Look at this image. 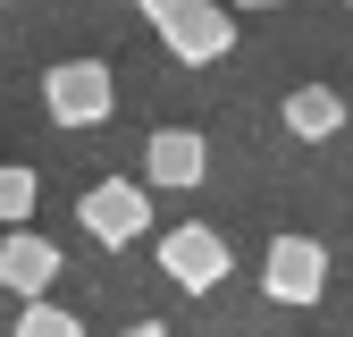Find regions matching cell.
<instances>
[{
	"mask_svg": "<svg viewBox=\"0 0 353 337\" xmlns=\"http://www.w3.org/2000/svg\"><path fill=\"white\" fill-rule=\"evenodd\" d=\"M261 295L286 312H312L320 295H328V244L320 236H270V253H261Z\"/></svg>",
	"mask_w": 353,
	"mask_h": 337,
	"instance_id": "cell-1",
	"label": "cell"
},
{
	"mask_svg": "<svg viewBox=\"0 0 353 337\" xmlns=\"http://www.w3.org/2000/svg\"><path fill=\"white\" fill-rule=\"evenodd\" d=\"M76 220H84V236L93 244H143L152 236V186L143 177H101V186H84V202H76Z\"/></svg>",
	"mask_w": 353,
	"mask_h": 337,
	"instance_id": "cell-2",
	"label": "cell"
},
{
	"mask_svg": "<svg viewBox=\"0 0 353 337\" xmlns=\"http://www.w3.org/2000/svg\"><path fill=\"white\" fill-rule=\"evenodd\" d=\"M42 110H51L59 126H101L118 110V76L101 59H51L42 68Z\"/></svg>",
	"mask_w": 353,
	"mask_h": 337,
	"instance_id": "cell-3",
	"label": "cell"
},
{
	"mask_svg": "<svg viewBox=\"0 0 353 337\" xmlns=\"http://www.w3.org/2000/svg\"><path fill=\"white\" fill-rule=\"evenodd\" d=\"M160 51H168L176 68L228 59V51H236V9H228V0H194V9H176V17L160 26Z\"/></svg>",
	"mask_w": 353,
	"mask_h": 337,
	"instance_id": "cell-4",
	"label": "cell"
},
{
	"mask_svg": "<svg viewBox=\"0 0 353 337\" xmlns=\"http://www.w3.org/2000/svg\"><path fill=\"white\" fill-rule=\"evenodd\" d=\"M160 270L185 287V295H210L219 278L236 270V253H228V236H219V228L185 220V228H168V236H160Z\"/></svg>",
	"mask_w": 353,
	"mask_h": 337,
	"instance_id": "cell-5",
	"label": "cell"
},
{
	"mask_svg": "<svg viewBox=\"0 0 353 337\" xmlns=\"http://www.w3.org/2000/svg\"><path fill=\"white\" fill-rule=\"evenodd\" d=\"M202 177H210L202 126H152V135H143V186H160V194H194Z\"/></svg>",
	"mask_w": 353,
	"mask_h": 337,
	"instance_id": "cell-6",
	"label": "cell"
},
{
	"mask_svg": "<svg viewBox=\"0 0 353 337\" xmlns=\"http://www.w3.org/2000/svg\"><path fill=\"white\" fill-rule=\"evenodd\" d=\"M59 270H68V253L51 236H34V228H9V236H0V287H9L17 304H42V295L59 287Z\"/></svg>",
	"mask_w": 353,
	"mask_h": 337,
	"instance_id": "cell-7",
	"label": "cell"
},
{
	"mask_svg": "<svg viewBox=\"0 0 353 337\" xmlns=\"http://www.w3.org/2000/svg\"><path fill=\"white\" fill-rule=\"evenodd\" d=\"M278 118H286L294 144H336L345 135V93L336 84H294V93L278 102Z\"/></svg>",
	"mask_w": 353,
	"mask_h": 337,
	"instance_id": "cell-8",
	"label": "cell"
},
{
	"mask_svg": "<svg viewBox=\"0 0 353 337\" xmlns=\"http://www.w3.org/2000/svg\"><path fill=\"white\" fill-rule=\"evenodd\" d=\"M34 202H42V177H34L26 160H0V228H26Z\"/></svg>",
	"mask_w": 353,
	"mask_h": 337,
	"instance_id": "cell-9",
	"label": "cell"
},
{
	"mask_svg": "<svg viewBox=\"0 0 353 337\" xmlns=\"http://www.w3.org/2000/svg\"><path fill=\"white\" fill-rule=\"evenodd\" d=\"M9 337H84V320L68 312V304H51V295H42V304H26L17 312V329Z\"/></svg>",
	"mask_w": 353,
	"mask_h": 337,
	"instance_id": "cell-10",
	"label": "cell"
},
{
	"mask_svg": "<svg viewBox=\"0 0 353 337\" xmlns=\"http://www.w3.org/2000/svg\"><path fill=\"white\" fill-rule=\"evenodd\" d=\"M135 9H143V17H152V26H168V17H176V9H194V0H135Z\"/></svg>",
	"mask_w": 353,
	"mask_h": 337,
	"instance_id": "cell-11",
	"label": "cell"
},
{
	"mask_svg": "<svg viewBox=\"0 0 353 337\" xmlns=\"http://www.w3.org/2000/svg\"><path fill=\"white\" fill-rule=\"evenodd\" d=\"M118 337H168V329L160 320H135V329H118Z\"/></svg>",
	"mask_w": 353,
	"mask_h": 337,
	"instance_id": "cell-12",
	"label": "cell"
},
{
	"mask_svg": "<svg viewBox=\"0 0 353 337\" xmlns=\"http://www.w3.org/2000/svg\"><path fill=\"white\" fill-rule=\"evenodd\" d=\"M228 9H286V0H228Z\"/></svg>",
	"mask_w": 353,
	"mask_h": 337,
	"instance_id": "cell-13",
	"label": "cell"
},
{
	"mask_svg": "<svg viewBox=\"0 0 353 337\" xmlns=\"http://www.w3.org/2000/svg\"><path fill=\"white\" fill-rule=\"evenodd\" d=\"M345 9H353V0H345Z\"/></svg>",
	"mask_w": 353,
	"mask_h": 337,
	"instance_id": "cell-14",
	"label": "cell"
}]
</instances>
